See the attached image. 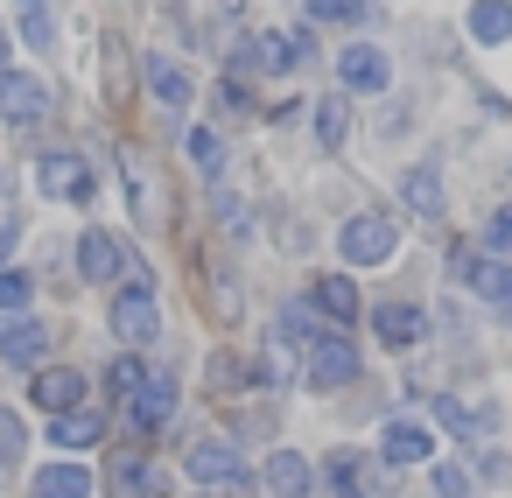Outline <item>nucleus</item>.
<instances>
[{"label":"nucleus","mask_w":512,"mask_h":498,"mask_svg":"<svg viewBox=\"0 0 512 498\" xmlns=\"http://www.w3.org/2000/svg\"><path fill=\"white\" fill-rule=\"evenodd\" d=\"M127 267V246L106 232V225H85L78 232V281H99V288H113V274Z\"/></svg>","instance_id":"obj_13"},{"label":"nucleus","mask_w":512,"mask_h":498,"mask_svg":"<svg viewBox=\"0 0 512 498\" xmlns=\"http://www.w3.org/2000/svg\"><path fill=\"white\" fill-rule=\"evenodd\" d=\"M29 295H36V274L0 267V316H22V309H29Z\"/></svg>","instance_id":"obj_31"},{"label":"nucleus","mask_w":512,"mask_h":498,"mask_svg":"<svg viewBox=\"0 0 512 498\" xmlns=\"http://www.w3.org/2000/svg\"><path fill=\"white\" fill-rule=\"evenodd\" d=\"M204 379H211V393H218V400H239V386H253V379H246V365H239L232 351H218V358L204 365ZM253 393H260V386H253Z\"/></svg>","instance_id":"obj_27"},{"label":"nucleus","mask_w":512,"mask_h":498,"mask_svg":"<svg viewBox=\"0 0 512 498\" xmlns=\"http://www.w3.org/2000/svg\"><path fill=\"white\" fill-rule=\"evenodd\" d=\"M0 57H8V29H0Z\"/></svg>","instance_id":"obj_42"},{"label":"nucleus","mask_w":512,"mask_h":498,"mask_svg":"<svg viewBox=\"0 0 512 498\" xmlns=\"http://www.w3.org/2000/svg\"><path fill=\"white\" fill-rule=\"evenodd\" d=\"M0 120L22 127V134H36L50 120V85L29 78V71H0Z\"/></svg>","instance_id":"obj_6"},{"label":"nucleus","mask_w":512,"mask_h":498,"mask_svg":"<svg viewBox=\"0 0 512 498\" xmlns=\"http://www.w3.org/2000/svg\"><path fill=\"white\" fill-rule=\"evenodd\" d=\"M211 106H218V127H225V120H246V113H253V92H246L239 78H218Z\"/></svg>","instance_id":"obj_33"},{"label":"nucleus","mask_w":512,"mask_h":498,"mask_svg":"<svg viewBox=\"0 0 512 498\" xmlns=\"http://www.w3.org/2000/svg\"><path fill=\"white\" fill-rule=\"evenodd\" d=\"M323 330H330V323L316 316V302H309V295H302V302H281V309H274V337H281L288 351H302V344H316Z\"/></svg>","instance_id":"obj_21"},{"label":"nucleus","mask_w":512,"mask_h":498,"mask_svg":"<svg viewBox=\"0 0 512 498\" xmlns=\"http://www.w3.org/2000/svg\"><path fill=\"white\" fill-rule=\"evenodd\" d=\"M372 134H379L386 148H393V141H407V134H414V106H407V99H386V106L372 113Z\"/></svg>","instance_id":"obj_29"},{"label":"nucleus","mask_w":512,"mask_h":498,"mask_svg":"<svg viewBox=\"0 0 512 498\" xmlns=\"http://www.w3.org/2000/svg\"><path fill=\"white\" fill-rule=\"evenodd\" d=\"M141 379H148V365H141L134 351L106 358V393H113V400H134V393H141Z\"/></svg>","instance_id":"obj_26"},{"label":"nucleus","mask_w":512,"mask_h":498,"mask_svg":"<svg viewBox=\"0 0 512 498\" xmlns=\"http://www.w3.org/2000/svg\"><path fill=\"white\" fill-rule=\"evenodd\" d=\"M120 176H127V204H134V225H155V218H162V204H155V169H148V155L120 148Z\"/></svg>","instance_id":"obj_19"},{"label":"nucleus","mask_w":512,"mask_h":498,"mask_svg":"<svg viewBox=\"0 0 512 498\" xmlns=\"http://www.w3.org/2000/svg\"><path fill=\"white\" fill-rule=\"evenodd\" d=\"M176 400H183V393H176V379H169V372H148V379H141V393L127 400V421H134L141 435H162V428L176 421Z\"/></svg>","instance_id":"obj_10"},{"label":"nucleus","mask_w":512,"mask_h":498,"mask_svg":"<svg viewBox=\"0 0 512 498\" xmlns=\"http://www.w3.org/2000/svg\"><path fill=\"white\" fill-rule=\"evenodd\" d=\"M36 190H43L50 204H92V197H99V176H92V162H85L78 148H50V155L36 162Z\"/></svg>","instance_id":"obj_2"},{"label":"nucleus","mask_w":512,"mask_h":498,"mask_svg":"<svg viewBox=\"0 0 512 498\" xmlns=\"http://www.w3.org/2000/svg\"><path fill=\"white\" fill-rule=\"evenodd\" d=\"M22 36H29V50H57V15H50V8H29Z\"/></svg>","instance_id":"obj_37"},{"label":"nucleus","mask_w":512,"mask_h":498,"mask_svg":"<svg viewBox=\"0 0 512 498\" xmlns=\"http://www.w3.org/2000/svg\"><path fill=\"white\" fill-rule=\"evenodd\" d=\"M183 155H190L204 176H218V169H225V127H218V120H211V127H190V134H183Z\"/></svg>","instance_id":"obj_25"},{"label":"nucleus","mask_w":512,"mask_h":498,"mask_svg":"<svg viewBox=\"0 0 512 498\" xmlns=\"http://www.w3.org/2000/svg\"><path fill=\"white\" fill-rule=\"evenodd\" d=\"M505 477H512V456L505 449H484L477 456V484H505Z\"/></svg>","instance_id":"obj_39"},{"label":"nucleus","mask_w":512,"mask_h":498,"mask_svg":"<svg viewBox=\"0 0 512 498\" xmlns=\"http://www.w3.org/2000/svg\"><path fill=\"white\" fill-rule=\"evenodd\" d=\"M428 456H435V435L421 421H386L379 428V463L400 470V463H428Z\"/></svg>","instance_id":"obj_17"},{"label":"nucleus","mask_w":512,"mask_h":498,"mask_svg":"<svg viewBox=\"0 0 512 498\" xmlns=\"http://www.w3.org/2000/svg\"><path fill=\"white\" fill-rule=\"evenodd\" d=\"M372 15V0H309V22H337V29H358Z\"/></svg>","instance_id":"obj_30"},{"label":"nucleus","mask_w":512,"mask_h":498,"mask_svg":"<svg viewBox=\"0 0 512 498\" xmlns=\"http://www.w3.org/2000/svg\"><path fill=\"white\" fill-rule=\"evenodd\" d=\"M309 113H316V148H323V155H337V148L351 141V92L337 85V92H323Z\"/></svg>","instance_id":"obj_18"},{"label":"nucleus","mask_w":512,"mask_h":498,"mask_svg":"<svg viewBox=\"0 0 512 498\" xmlns=\"http://www.w3.org/2000/svg\"><path fill=\"white\" fill-rule=\"evenodd\" d=\"M99 435H106V414H99V407H85V400H78V407H64V414H50V442H57V449H92Z\"/></svg>","instance_id":"obj_20"},{"label":"nucleus","mask_w":512,"mask_h":498,"mask_svg":"<svg viewBox=\"0 0 512 498\" xmlns=\"http://www.w3.org/2000/svg\"><path fill=\"white\" fill-rule=\"evenodd\" d=\"M183 470H190L197 484H232V491L246 484V456H239V442H232V435H225V442H218V435H204V442L183 456Z\"/></svg>","instance_id":"obj_7"},{"label":"nucleus","mask_w":512,"mask_h":498,"mask_svg":"<svg viewBox=\"0 0 512 498\" xmlns=\"http://www.w3.org/2000/svg\"><path fill=\"white\" fill-rule=\"evenodd\" d=\"M29 400H36L43 414H64V407H78V400H85V379H78L71 365H36V379H29Z\"/></svg>","instance_id":"obj_16"},{"label":"nucleus","mask_w":512,"mask_h":498,"mask_svg":"<svg viewBox=\"0 0 512 498\" xmlns=\"http://www.w3.org/2000/svg\"><path fill=\"white\" fill-rule=\"evenodd\" d=\"M267 484H274V498H309V463H302V449H274V456H267Z\"/></svg>","instance_id":"obj_24"},{"label":"nucleus","mask_w":512,"mask_h":498,"mask_svg":"<svg viewBox=\"0 0 512 498\" xmlns=\"http://www.w3.org/2000/svg\"><path fill=\"white\" fill-rule=\"evenodd\" d=\"M309 302H316V316H323V323H337V330H344V323L365 309L351 274H316V281H309Z\"/></svg>","instance_id":"obj_15"},{"label":"nucleus","mask_w":512,"mask_h":498,"mask_svg":"<svg viewBox=\"0 0 512 498\" xmlns=\"http://www.w3.org/2000/svg\"><path fill=\"white\" fill-rule=\"evenodd\" d=\"M400 204L421 218V225H442L449 218V190H442V176H435V162H414V169H400Z\"/></svg>","instance_id":"obj_9"},{"label":"nucleus","mask_w":512,"mask_h":498,"mask_svg":"<svg viewBox=\"0 0 512 498\" xmlns=\"http://www.w3.org/2000/svg\"><path fill=\"white\" fill-rule=\"evenodd\" d=\"M141 78H148V99H155L162 113H183V106H190V92H197V85H190V71H183L169 50H148V57H141Z\"/></svg>","instance_id":"obj_12"},{"label":"nucleus","mask_w":512,"mask_h":498,"mask_svg":"<svg viewBox=\"0 0 512 498\" xmlns=\"http://www.w3.org/2000/svg\"><path fill=\"white\" fill-rule=\"evenodd\" d=\"M477 246H484V253H498V260H512V204H498V211L484 218Z\"/></svg>","instance_id":"obj_36"},{"label":"nucleus","mask_w":512,"mask_h":498,"mask_svg":"<svg viewBox=\"0 0 512 498\" xmlns=\"http://www.w3.org/2000/svg\"><path fill=\"white\" fill-rule=\"evenodd\" d=\"M22 8H43V0H22Z\"/></svg>","instance_id":"obj_43"},{"label":"nucleus","mask_w":512,"mask_h":498,"mask_svg":"<svg viewBox=\"0 0 512 498\" xmlns=\"http://www.w3.org/2000/svg\"><path fill=\"white\" fill-rule=\"evenodd\" d=\"M337 253H344V267H386V260L400 253V218H393V211H358V218H344V225H337Z\"/></svg>","instance_id":"obj_1"},{"label":"nucleus","mask_w":512,"mask_h":498,"mask_svg":"<svg viewBox=\"0 0 512 498\" xmlns=\"http://www.w3.org/2000/svg\"><path fill=\"white\" fill-rule=\"evenodd\" d=\"M358 379V344H351V330H323L316 344H309V393H337V386H351Z\"/></svg>","instance_id":"obj_4"},{"label":"nucleus","mask_w":512,"mask_h":498,"mask_svg":"<svg viewBox=\"0 0 512 498\" xmlns=\"http://www.w3.org/2000/svg\"><path fill=\"white\" fill-rule=\"evenodd\" d=\"M337 85L344 92H393V57L372 43H351V50H337Z\"/></svg>","instance_id":"obj_8"},{"label":"nucleus","mask_w":512,"mask_h":498,"mask_svg":"<svg viewBox=\"0 0 512 498\" xmlns=\"http://www.w3.org/2000/svg\"><path fill=\"white\" fill-rule=\"evenodd\" d=\"M372 337H379L386 351H414V344L428 337V309H421V302H379V309H372Z\"/></svg>","instance_id":"obj_14"},{"label":"nucleus","mask_w":512,"mask_h":498,"mask_svg":"<svg viewBox=\"0 0 512 498\" xmlns=\"http://www.w3.org/2000/svg\"><path fill=\"white\" fill-rule=\"evenodd\" d=\"M106 330L127 344V351H141V344H155L162 337V309H155V288H120L113 295V309H106Z\"/></svg>","instance_id":"obj_3"},{"label":"nucleus","mask_w":512,"mask_h":498,"mask_svg":"<svg viewBox=\"0 0 512 498\" xmlns=\"http://www.w3.org/2000/svg\"><path fill=\"white\" fill-rule=\"evenodd\" d=\"M22 449H29L22 414H15V407H0V470H15V463H22Z\"/></svg>","instance_id":"obj_32"},{"label":"nucleus","mask_w":512,"mask_h":498,"mask_svg":"<svg viewBox=\"0 0 512 498\" xmlns=\"http://www.w3.org/2000/svg\"><path fill=\"white\" fill-rule=\"evenodd\" d=\"M323 477H330V484H358V477H365V456H358V449H330Z\"/></svg>","instance_id":"obj_38"},{"label":"nucleus","mask_w":512,"mask_h":498,"mask_svg":"<svg viewBox=\"0 0 512 498\" xmlns=\"http://www.w3.org/2000/svg\"><path fill=\"white\" fill-rule=\"evenodd\" d=\"M211 218H218V232H225V239H246V232H253V225H246V197H232V190H218V197H211Z\"/></svg>","instance_id":"obj_34"},{"label":"nucleus","mask_w":512,"mask_h":498,"mask_svg":"<svg viewBox=\"0 0 512 498\" xmlns=\"http://www.w3.org/2000/svg\"><path fill=\"white\" fill-rule=\"evenodd\" d=\"M330 498H365V491L358 484H330Z\"/></svg>","instance_id":"obj_41"},{"label":"nucleus","mask_w":512,"mask_h":498,"mask_svg":"<svg viewBox=\"0 0 512 498\" xmlns=\"http://www.w3.org/2000/svg\"><path fill=\"white\" fill-rule=\"evenodd\" d=\"M36 498H92V470L85 463H43L36 470Z\"/></svg>","instance_id":"obj_23"},{"label":"nucleus","mask_w":512,"mask_h":498,"mask_svg":"<svg viewBox=\"0 0 512 498\" xmlns=\"http://www.w3.org/2000/svg\"><path fill=\"white\" fill-rule=\"evenodd\" d=\"M435 421H442L449 435H463V442H491L505 414H498L491 393H435Z\"/></svg>","instance_id":"obj_5"},{"label":"nucleus","mask_w":512,"mask_h":498,"mask_svg":"<svg viewBox=\"0 0 512 498\" xmlns=\"http://www.w3.org/2000/svg\"><path fill=\"white\" fill-rule=\"evenodd\" d=\"M50 330L36 323V316H0V365H22V372H36L43 358H50Z\"/></svg>","instance_id":"obj_11"},{"label":"nucleus","mask_w":512,"mask_h":498,"mask_svg":"<svg viewBox=\"0 0 512 498\" xmlns=\"http://www.w3.org/2000/svg\"><path fill=\"white\" fill-rule=\"evenodd\" d=\"M428 484H435V498H477V477H470L463 463H435Z\"/></svg>","instance_id":"obj_35"},{"label":"nucleus","mask_w":512,"mask_h":498,"mask_svg":"<svg viewBox=\"0 0 512 498\" xmlns=\"http://www.w3.org/2000/svg\"><path fill=\"white\" fill-rule=\"evenodd\" d=\"M470 36L484 50H505L512 43V0H470Z\"/></svg>","instance_id":"obj_22"},{"label":"nucleus","mask_w":512,"mask_h":498,"mask_svg":"<svg viewBox=\"0 0 512 498\" xmlns=\"http://www.w3.org/2000/svg\"><path fill=\"white\" fill-rule=\"evenodd\" d=\"M15 246H22V218H15V211H0V267L15 260Z\"/></svg>","instance_id":"obj_40"},{"label":"nucleus","mask_w":512,"mask_h":498,"mask_svg":"<svg viewBox=\"0 0 512 498\" xmlns=\"http://www.w3.org/2000/svg\"><path fill=\"white\" fill-rule=\"evenodd\" d=\"M106 491H113V498H141V449H113V463H106Z\"/></svg>","instance_id":"obj_28"}]
</instances>
